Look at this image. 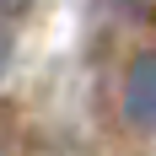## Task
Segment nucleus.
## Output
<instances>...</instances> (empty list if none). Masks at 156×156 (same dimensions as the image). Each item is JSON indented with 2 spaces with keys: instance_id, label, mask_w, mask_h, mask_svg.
<instances>
[{
  "instance_id": "1",
  "label": "nucleus",
  "mask_w": 156,
  "mask_h": 156,
  "mask_svg": "<svg viewBox=\"0 0 156 156\" xmlns=\"http://www.w3.org/2000/svg\"><path fill=\"white\" fill-rule=\"evenodd\" d=\"M124 119L135 129H156V48L135 54L124 70Z\"/></svg>"
},
{
  "instance_id": "2",
  "label": "nucleus",
  "mask_w": 156,
  "mask_h": 156,
  "mask_svg": "<svg viewBox=\"0 0 156 156\" xmlns=\"http://www.w3.org/2000/svg\"><path fill=\"white\" fill-rule=\"evenodd\" d=\"M11 54H16V38L5 27H0V76H5V65H11Z\"/></svg>"
},
{
  "instance_id": "3",
  "label": "nucleus",
  "mask_w": 156,
  "mask_h": 156,
  "mask_svg": "<svg viewBox=\"0 0 156 156\" xmlns=\"http://www.w3.org/2000/svg\"><path fill=\"white\" fill-rule=\"evenodd\" d=\"M27 5H32V0H0V16H22Z\"/></svg>"
}]
</instances>
